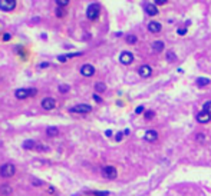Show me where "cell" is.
Segmentation results:
<instances>
[{"label": "cell", "instance_id": "83f0119b", "mask_svg": "<svg viewBox=\"0 0 211 196\" xmlns=\"http://www.w3.org/2000/svg\"><path fill=\"white\" fill-rule=\"evenodd\" d=\"M152 118H154V112H152V110L145 112V119H146V120H151Z\"/></svg>", "mask_w": 211, "mask_h": 196}, {"label": "cell", "instance_id": "4316f807", "mask_svg": "<svg viewBox=\"0 0 211 196\" xmlns=\"http://www.w3.org/2000/svg\"><path fill=\"white\" fill-rule=\"evenodd\" d=\"M56 16H58V17H63V16H65L63 7H58V9H56Z\"/></svg>", "mask_w": 211, "mask_h": 196}, {"label": "cell", "instance_id": "603a6c76", "mask_svg": "<svg viewBox=\"0 0 211 196\" xmlns=\"http://www.w3.org/2000/svg\"><path fill=\"white\" fill-rule=\"evenodd\" d=\"M0 192L3 193V195H10L12 188H10V186H2V189H0Z\"/></svg>", "mask_w": 211, "mask_h": 196}, {"label": "cell", "instance_id": "e575fe53", "mask_svg": "<svg viewBox=\"0 0 211 196\" xmlns=\"http://www.w3.org/2000/svg\"><path fill=\"white\" fill-rule=\"evenodd\" d=\"M93 100L98 102V103H101V102H102V99H101V96H98V95L95 93V95H93Z\"/></svg>", "mask_w": 211, "mask_h": 196}, {"label": "cell", "instance_id": "6da1fadb", "mask_svg": "<svg viewBox=\"0 0 211 196\" xmlns=\"http://www.w3.org/2000/svg\"><path fill=\"white\" fill-rule=\"evenodd\" d=\"M16 173V166L13 163H4V165L0 166V176L3 179H9Z\"/></svg>", "mask_w": 211, "mask_h": 196}, {"label": "cell", "instance_id": "1f68e13d", "mask_svg": "<svg viewBox=\"0 0 211 196\" xmlns=\"http://www.w3.org/2000/svg\"><path fill=\"white\" fill-rule=\"evenodd\" d=\"M187 33V27H182V29H178V34L180 36H182V34Z\"/></svg>", "mask_w": 211, "mask_h": 196}, {"label": "cell", "instance_id": "7c38bea8", "mask_svg": "<svg viewBox=\"0 0 211 196\" xmlns=\"http://www.w3.org/2000/svg\"><path fill=\"white\" fill-rule=\"evenodd\" d=\"M148 30H150L151 33H160V32L162 30V26H161V23H158V22H151V23H148Z\"/></svg>", "mask_w": 211, "mask_h": 196}, {"label": "cell", "instance_id": "8d00e7d4", "mask_svg": "<svg viewBox=\"0 0 211 196\" xmlns=\"http://www.w3.org/2000/svg\"><path fill=\"white\" fill-rule=\"evenodd\" d=\"M48 66H49V63H48V62H45V63H40V64H39V68H40V69L48 68Z\"/></svg>", "mask_w": 211, "mask_h": 196}, {"label": "cell", "instance_id": "44dd1931", "mask_svg": "<svg viewBox=\"0 0 211 196\" xmlns=\"http://www.w3.org/2000/svg\"><path fill=\"white\" fill-rule=\"evenodd\" d=\"M175 59H177V54L174 53L172 50H168V52H167V60H168V62H174Z\"/></svg>", "mask_w": 211, "mask_h": 196}, {"label": "cell", "instance_id": "836d02e7", "mask_svg": "<svg viewBox=\"0 0 211 196\" xmlns=\"http://www.w3.org/2000/svg\"><path fill=\"white\" fill-rule=\"evenodd\" d=\"M10 39H12V36H10V34H9V33H4V34H3V40H4V42L10 40Z\"/></svg>", "mask_w": 211, "mask_h": 196}, {"label": "cell", "instance_id": "8fae6325", "mask_svg": "<svg viewBox=\"0 0 211 196\" xmlns=\"http://www.w3.org/2000/svg\"><path fill=\"white\" fill-rule=\"evenodd\" d=\"M210 119H211V113H208V112H200L197 115V120L200 123H208L210 122Z\"/></svg>", "mask_w": 211, "mask_h": 196}, {"label": "cell", "instance_id": "5b68a950", "mask_svg": "<svg viewBox=\"0 0 211 196\" xmlns=\"http://www.w3.org/2000/svg\"><path fill=\"white\" fill-rule=\"evenodd\" d=\"M16 7V0H0V10L12 12Z\"/></svg>", "mask_w": 211, "mask_h": 196}, {"label": "cell", "instance_id": "cb8c5ba5", "mask_svg": "<svg viewBox=\"0 0 211 196\" xmlns=\"http://www.w3.org/2000/svg\"><path fill=\"white\" fill-rule=\"evenodd\" d=\"M203 110H204V112H208V113H211V100L205 102L204 105H203Z\"/></svg>", "mask_w": 211, "mask_h": 196}, {"label": "cell", "instance_id": "e0dca14e", "mask_svg": "<svg viewBox=\"0 0 211 196\" xmlns=\"http://www.w3.org/2000/svg\"><path fill=\"white\" fill-rule=\"evenodd\" d=\"M36 146H38V143L34 142V140H24L23 142V148L26 149V150H32V149H36Z\"/></svg>", "mask_w": 211, "mask_h": 196}, {"label": "cell", "instance_id": "d6986e66", "mask_svg": "<svg viewBox=\"0 0 211 196\" xmlns=\"http://www.w3.org/2000/svg\"><path fill=\"white\" fill-rule=\"evenodd\" d=\"M95 90L96 93H103L106 90V85L102 83V82H98V83H95Z\"/></svg>", "mask_w": 211, "mask_h": 196}, {"label": "cell", "instance_id": "52a82bcc", "mask_svg": "<svg viewBox=\"0 0 211 196\" xmlns=\"http://www.w3.org/2000/svg\"><path fill=\"white\" fill-rule=\"evenodd\" d=\"M119 62L122 64H131L134 62V54L131 52H122L119 56Z\"/></svg>", "mask_w": 211, "mask_h": 196}, {"label": "cell", "instance_id": "d6a6232c", "mask_svg": "<svg viewBox=\"0 0 211 196\" xmlns=\"http://www.w3.org/2000/svg\"><path fill=\"white\" fill-rule=\"evenodd\" d=\"M58 59H59V62H62V63L68 60V58H66V54H61V56H59Z\"/></svg>", "mask_w": 211, "mask_h": 196}, {"label": "cell", "instance_id": "ffe728a7", "mask_svg": "<svg viewBox=\"0 0 211 196\" xmlns=\"http://www.w3.org/2000/svg\"><path fill=\"white\" fill-rule=\"evenodd\" d=\"M136 42H138V37H136V36H134V34H129V36H126V43L135 44Z\"/></svg>", "mask_w": 211, "mask_h": 196}, {"label": "cell", "instance_id": "484cf974", "mask_svg": "<svg viewBox=\"0 0 211 196\" xmlns=\"http://www.w3.org/2000/svg\"><path fill=\"white\" fill-rule=\"evenodd\" d=\"M69 85H61L59 86V92H61V93H66V92H69Z\"/></svg>", "mask_w": 211, "mask_h": 196}, {"label": "cell", "instance_id": "277c9868", "mask_svg": "<svg viewBox=\"0 0 211 196\" xmlns=\"http://www.w3.org/2000/svg\"><path fill=\"white\" fill-rule=\"evenodd\" d=\"M102 176L105 179H109V180H113L116 179V176H118V172L113 166H105L102 169Z\"/></svg>", "mask_w": 211, "mask_h": 196}, {"label": "cell", "instance_id": "2e32d148", "mask_svg": "<svg viewBox=\"0 0 211 196\" xmlns=\"http://www.w3.org/2000/svg\"><path fill=\"white\" fill-rule=\"evenodd\" d=\"M46 135H48L49 138H55V136L59 135V129L55 128V126H49V128L46 129Z\"/></svg>", "mask_w": 211, "mask_h": 196}, {"label": "cell", "instance_id": "7402d4cb", "mask_svg": "<svg viewBox=\"0 0 211 196\" xmlns=\"http://www.w3.org/2000/svg\"><path fill=\"white\" fill-rule=\"evenodd\" d=\"M91 195H93V196H109V192H106V190H103V192L93 190V192H91Z\"/></svg>", "mask_w": 211, "mask_h": 196}, {"label": "cell", "instance_id": "ba28073f", "mask_svg": "<svg viewBox=\"0 0 211 196\" xmlns=\"http://www.w3.org/2000/svg\"><path fill=\"white\" fill-rule=\"evenodd\" d=\"M42 108L45 110H52V109L56 108V100L53 98H45L42 100Z\"/></svg>", "mask_w": 211, "mask_h": 196}, {"label": "cell", "instance_id": "f1b7e54d", "mask_svg": "<svg viewBox=\"0 0 211 196\" xmlns=\"http://www.w3.org/2000/svg\"><path fill=\"white\" fill-rule=\"evenodd\" d=\"M144 110H145L144 106H138V108L135 109V113H136V115H141V113H144Z\"/></svg>", "mask_w": 211, "mask_h": 196}, {"label": "cell", "instance_id": "d4e9b609", "mask_svg": "<svg viewBox=\"0 0 211 196\" xmlns=\"http://www.w3.org/2000/svg\"><path fill=\"white\" fill-rule=\"evenodd\" d=\"M69 3V0H56V6L58 7H66Z\"/></svg>", "mask_w": 211, "mask_h": 196}, {"label": "cell", "instance_id": "4fadbf2b", "mask_svg": "<svg viewBox=\"0 0 211 196\" xmlns=\"http://www.w3.org/2000/svg\"><path fill=\"white\" fill-rule=\"evenodd\" d=\"M144 139H145L146 142H155L158 139V133L155 132V130H146Z\"/></svg>", "mask_w": 211, "mask_h": 196}, {"label": "cell", "instance_id": "f546056e", "mask_svg": "<svg viewBox=\"0 0 211 196\" xmlns=\"http://www.w3.org/2000/svg\"><path fill=\"white\" fill-rule=\"evenodd\" d=\"M122 136H124V133H122V132H118V133H116V136H115L116 142H121V140H122Z\"/></svg>", "mask_w": 211, "mask_h": 196}, {"label": "cell", "instance_id": "d590c367", "mask_svg": "<svg viewBox=\"0 0 211 196\" xmlns=\"http://www.w3.org/2000/svg\"><path fill=\"white\" fill-rule=\"evenodd\" d=\"M204 135H203V133H200V135H197V140H200V142H203V140H204Z\"/></svg>", "mask_w": 211, "mask_h": 196}, {"label": "cell", "instance_id": "74e56055", "mask_svg": "<svg viewBox=\"0 0 211 196\" xmlns=\"http://www.w3.org/2000/svg\"><path fill=\"white\" fill-rule=\"evenodd\" d=\"M105 135H106V136H111V135H112V132H111V130H106Z\"/></svg>", "mask_w": 211, "mask_h": 196}, {"label": "cell", "instance_id": "4dcf8cb0", "mask_svg": "<svg viewBox=\"0 0 211 196\" xmlns=\"http://www.w3.org/2000/svg\"><path fill=\"white\" fill-rule=\"evenodd\" d=\"M167 2L168 0H155V4H157V6H162V4H165Z\"/></svg>", "mask_w": 211, "mask_h": 196}, {"label": "cell", "instance_id": "7a4b0ae2", "mask_svg": "<svg viewBox=\"0 0 211 196\" xmlns=\"http://www.w3.org/2000/svg\"><path fill=\"white\" fill-rule=\"evenodd\" d=\"M101 14V6L98 3H92L89 4L88 9H86V17L89 20H96Z\"/></svg>", "mask_w": 211, "mask_h": 196}, {"label": "cell", "instance_id": "ac0fdd59", "mask_svg": "<svg viewBox=\"0 0 211 196\" xmlns=\"http://www.w3.org/2000/svg\"><path fill=\"white\" fill-rule=\"evenodd\" d=\"M210 85V79L207 78H198L197 79V86L198 88H204V86Z\"/></svg>", "mask_w": 211, "mask_h": 196}, {"label": "cell", "instance_id": "9c48e42d", "mask_svg": "<svg viewBox=\"0 0 211 196\" xmlns=\"http://www.w3.org/2000/svg\"><path fill=\"white\" fill-rule=\"evenodd\" d=\"M138 73H140L141 78H150L152 74V68L150 64H142L140 69H138Z\"/></svg>", "mask_w": 211, "mask_h": 196}, {"label": "cell", "instance_id": "5bb4252c", "mask_svg": "<svg viewBox=\"0 0 211 196\" xmlns=\"http://www.w3.org/2000/svg\"><path fill=\"white\" fill-rule=\"evenodd\" d=\"M14 96H16L17 99H26L30 96V92H29V89H17V90L14 92Z\"/></svg>", "mask_w": 211, "mask_h": 196}, {"label": "cell", "instance_id": "3957f363", "mask_svg": "<svg viewBox=\"0 0 211 196\" xmlns=\"http://www.w3.org/2000/svg\"><path fill=\"white\" fill-rule=\"evenodd\" d=\"M92 112V106L85 105V103H81V105H76L73 108H71V113H81V115H86V113H91Z\"/></svg>", "mask_w": 211, "mask_h": 196}, {"label": "cell", "instance_id": "8992f818", "mask_svg": "<svg viewBox=\"0 0 211 196\" xmlns=\"http://www.w3.org/2000/svg\"><path fill=\"white\" fill-rule=\"evenodd\" d=\"M81 74H82V76H85V78H91V76L95 74V68H93L92 64H89V63L83 64V66L81 68Z\"/></svg>", "mask_w": 211, "mask_h": 196}, {"label": "cell", "instance_id": "9a60e30c", "mask_svg": "<svg viewBox=\"0 0 211 196\" xmlns=\"http://www.w3.org/2000/svg\"><path fill=\"white\" fill-rule=\"evenodd\" d=\"M152 50L155 52V53H160V52L164 50V42L161 40H157L152 43Z\"/></svg>", "mask_w": 211, "mask_h": 196}, {"label": "cell", "instance_id": "30bf717a", "mask_svg": "<svg viewBox=\"0 0 211 196\" xmlns=\"http://www.w3.org/2000/svg\"><path fill=\"white\" fill-rule=\"evenodd\" d=\"M145 13L148 16H157L158 14V7L155 3H146L145 4Z\"/></svg>", "mask_w": 211, "mask_h": 196}]
</instances>
